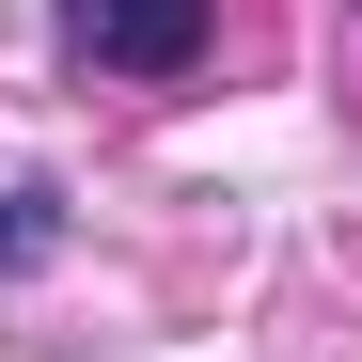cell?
I'll return each mask as SVG.
<instances>
[{"label":"cell","instance_id":"1","mask_svg":"<svg viewBox=\"0 0 362 362\" xmlns=\"http://www.w3.org/2000/svg\"><path fill=\"white\" fill-rule=\"evenodd\" d=\"M47 32L95 79H189L205 64V0H47Z\"/></svg>","mask_w":362,"mask_h":362},{"label":"cell","instance_id":"2","mask_svg":"<svg viewBox=\"0 0 362 362\" xmlns=\"http://www.w3.org/2000/svg\"><path fill=\"white\" fill-rule=\"evenodd\" d=\"M47 236H64V189H16V205H0V268H32Z\"/></svg>","mask_w":362,"mask_h":362}]
</instances>
